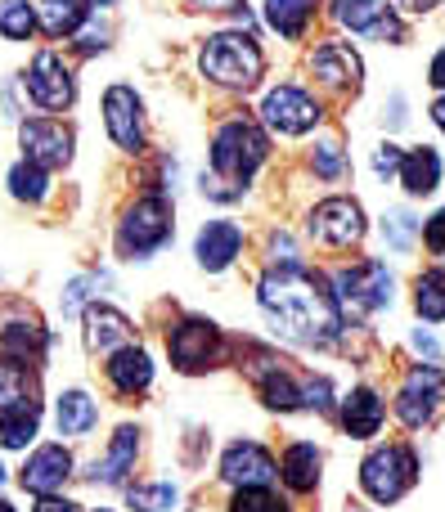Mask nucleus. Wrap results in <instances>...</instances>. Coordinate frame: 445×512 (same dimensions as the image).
Returning <instances> with one entry per match:
<instances>
[{
    "label": "nucleus",
    "instance_id": "obj_1",
    "mask_svg": "<svg viewBox=\"0 0 445 512\" xmlns=\"http://www.w3.org/2000/svg\"><path fill=\"white\" fill-rule=\"evenodd\" d=\"M261 315L275 324L279 337L297 346H333L342 337V310L329 283L306 265H270L257 283Z\"/></svg>",
    "mask_w": 445,
    "mask_h": 512
},
{
    "label": "nucleus",
    "instance_id": "obj_2",
    "mask_svg": "<svg viewBox=\"0 0 445 512\" xmlns=\"http://www.w3.org/2000/svg\"><path fill=\"white\" fill-rule=\"evenodd\" d=\"M270 158V140L252 117H230L212 135V180L203 176V194L216 203H234L252 185L257 167Z\"/></svg>",
    "mask_w": 445,
    "mask_h": 512
},
{
    "label": "nucleus",
    "instance_id": "obj_3",
    "mask_svg": "<svg viewBox=\"0 0 445 512\" xmlns=\"http://www.w3.org/2000/svg\"><path fill=\"white\" fill-rule=\"evenodd\" d=\"M198 72L221 90H252L266 77V54L248 32H212L198 50Z\"/></svg>",
    "mask_w": 445,
    "mask_h": 512
},
{
    "label": "nucleus",
    "instance_id": "obj_4",
    "mask_svg": "<svg viewBox=\"0 0 445 512\" xmlns=\"http://www.w3.org/2000/svg\"><path fill=\"white\" fill-rule=\"evenodd\" d=\"M171 230H176L171 203L162 194H144V198H135L122 212V221H117V252H122L126 261H144V256H153L158 248H167Z\"/></svg>",
    "mask_w": 445,
    "mask_h": 512
},
{
    "label": "nucleus",
    "instance_id": "obj_5",
    "mask_svg": "<svg viewBox=\"0 0 445 512\" xmlns=\"http://www.w3.org/2000/svg\"><path fill=\"white\" fill-rule=\"evenodd\" d=\"M167 355L180 373H212L225 360V337L212 319L185 315L167 328Z\"/></svg>",
    "mask_w": 445,
    "mask_h": 512
},
{
    "label": "nucleus",
    "instance_id": "obj_6",
    "mask_svg": "<svg viewBox=\"0 0 445 512\" xmlns=\"http://www.w3.org/2000/svg\"><path fill=\"white\" fill-rule=\"evenodd\" d=\"M419 481V459L410 445H378L365 463H360V486L374 504H396L405 490Z\"/></svg>",
    "mask_w": 445,
    "mask_h": 512
},
{
    "label": "nucleus",
    "instance_id": "obj_7",
    "mask_svg": "<svg viewBox=\"0 0 445 512\" xmlns=\"http://www.w3.org/2000/svg\"><path fill=\"white\" fill-rule=\"evenodd\" d=\"M333 301L351 315H374V310L392 306V270L383 261L347 265V270L333 274Z\"/></svg>",
    "mask_w": 445,
    "mask_h": 512
},
{
    "label": "nucleus",
    "instance_id": "obj_8",
    "mask_svg": "<svg viewBox=\"0 0 445 512\" xmlns=\"http://www.w3.org/2000/svg\"><path fill=\"white\" fill-rule=\"evenodd\" d=\"M311 239L324 243V248H351V243L365 239V207L356 203V198H324V203H315L311 212Z\"/></svg>",
    "mask_w": 445,
    "mask_h": 512
},
{
    "label": "nucleus",
    "instance_id": "obj_9",
    "mask_svg": "<svg viewBox=\"0 0 445 512\" xmlns=\"http://www.w3.org/2000/svg\"><path fill=\"white\" fill-rule=\"evenodd\" d=\"M23 81H27L32 104H41L45 113H63V108H72V99H77V77H72V68L63 63V54H54V50L36 54Z\"/></svg>",
    "mask_w": 445,
    "mask_h": 512
},
{
    "label": "nucleus",
    "instance_id": "obj_10",
    "mask_svg": "<svg viewBox=\"0 0 445 512\" xmlns=\"http://www.w3.org/2000/svg\"><path fill=\"white\" fill-rule=\"evenodd\" d=\"M261 122L279 135H306L320 126V104L297 86H275L261 99Z\"/></svg>",
    "mask_w": 445,
    "mask_h": 512
},
{
    "label": "nucleus",
    "instance_id": "obj_11",
    "mask_svg": "<svg viewBox=\"0 0 445 512\" xmlns=\"http://www.w3.org/2000/svg\"><path fill=\"white\" fill-rule=\"evenodd\" d=\"M18 149H23L27 162L36 167L54 171V167H68L72 162V131L54 117H32V122L18 126Z\"/></svg>",
    "mask_w": 445,
    "mask_h": 512
},
{
    "label": "nucleus",
    "instance_id": "obj_12",
    "mask_svg": "<svg viewBox=\"0 0 445 512\" xmlns=\"http://www.w3.org/2000/svg\"><path fill=\"white\" fill-rule=\"evenodd\" d=\"M333 18L369 41H405V23L383 0H333Z\"/></svg>",
    "mask_w": 445,
    "mask_h": 512
},
{
    "label": "nucleus",
    "instance_id": "obj_13",
    "mask_svg": "<svg viewBox=\"0 0 445 512\" xmlns=\"http://www.w3.org/2000/svg\"><path fill=\"white\" fill-rule=\"evenodd\" d=\"M445 405V373L437 364H419V369L405 378L401 396H396V414L405 427H423L432 423V414Z\"/></svg>",
    "mask_w": 445,
    "mask_h": 512
},
{
    "label": "nucleus",
    "instance_id": "obj_14",
    "mask_svg": "<svg viewBox=\"0 0 445 512\" xmlns=\"http://www.w3.org/2000/svg\"><path fill=\"white\" fill-rule=\"evenodd\" d=\"M104 126L122 153L144 149V104L131 86H108L104 90Z\"/></svg>",
    "mask_w": 445,
    "mask_h": 512
},
{
    "label": "nucleus",
    "instance_id": "obj_15",
    "mask_svg": "<svg viewBox=\"0 0 445 512\" xmlns=\"http://www.w3.org/2000/svg\"><path fill=\"white\" fill-rule=\"evenodd\" d=\"M221 477L230 481L234 490L239 486H270L279 477V463L266 445L257 441H234L230 450L221 454Z\"/></svg>",
    "mask_w": 445,
    "mask_h": 512
},
{
    "label": "nucleus",
    "instance_id": "obj_16",
    "mask_svg": "<svg viewBox=\"0 0 445 512\" xmlns=\"http://www.w3.org/2000/svg\"><path fill=\"white\" fill-rule=\"evenodd\" d=\"M68 477H72V454L63 450V445H41V450H32V459L23 463L18 486L32 490V495H59Z\"/></svg>",
    "mask_w": 445,
    "mask_h": 512
},
{
    "label": "nucleus",
    "instance_id": "obj_17",
    "mask_svg": "<svg viewBox=\"0 0 445 512\" xmlns=\"http://www.w3.org/2000/svg\"><path fill=\"white\" fill-rule=\"evenodd\" d=\"M243 252V230L234 221H207L194 239V256L207 274H221L234 265V256Z\"/></svg>",
    "mask_w": 445,
    "mask_h": 512
},
{
    "label": "nucleus",
    "instance_id": "obj_18",
    "mask_svg": "<svg viewBox=\"0 0 445 512\" xmlns=\"http://www.w3.org/2000/svg\"><path fill=\"white\" fill-rule=\"evenodd\" d=\"M104 373H108V382H113V391H122V396H140V391L153 387V360H149V351L135 342L117 346V351L108 355Z\"/></svg>",
    "mask_w": 445,
    "mask_h": 512
},
{
    "label": "nucleus",
    "instance_id": "obj_19",
    "mask_svg": "<svg viewBox=\"0 0 445 512\" xmlns=\"http://www.w3.org/2000/svg\"><path fill=\"white\" fill-rule=\"evenodd\" d=\"M311 72L320 77V86H329V90H356L365 68H360V54L351 50V45L329 41L311 54Z\"/></svg>",
    "mask_w": 445,
    "mask_h": 512
},
{
    "label": "nucleus",
    "instance_id": "obj_20",
    "mask_svg": "<svg viewBox=\"0 0 445 512\" xmlns=\"http://www.w3.org/2000/svg\"><path fill=\"white\" fill-rule=\"evenodd\" d=\"M135 459H140V427L122 423V427L113 432V441H108L104 463H95V468H90V481H104V486H122V481L135 472Z\"/></svg>",
    "mask_w": 445,
    "mask_h": 512
},
{
    "label": "nucleus",
    "instance_id": "obj_21",
    "mask_svg": "<svg viewBox=\"0 0 445 512\" xmlns=\"http://www.w3.org/2000/svg\"><path fill=\"white\" fill-rule=\"evenodd\" d=\"M131 337H135V324L117 306H104V301H99V306L86 310V346L95 355H113L117 346H126Z\"/></svg>",
    "mask_w": 445,
    "mask_h": 512
},
{
    "label": "nucleus",
    "instance_id": "obj_22",
    "mask_svg": "<svg viewBox=\"0 0 445 512\" xmlns=\"http://www.w3.org/2000/svg\"><path fill=\"white\" fill-rule=\"evenodd\" d=\"M383 418H387V405L378 400L374 387H356L347 400H342V427H347L356 441H369V436H378Z\"/></svg>",
    "mask_w": 445,
    "mask_h": 512
},
{
    "label": "nucleus",
    "instance_id": "obj_23",
    "mask_svg": "<svg viewBox=\"0 0 445 512\" xmlns=\"http://www.w3.org/2000/svg\"><path fill=\"white\" fill-rule=\"evenodd\" d=\"M99 423V405L86 396L81 387L63 391L59 405H54V427H59V436H68V441H77V436H90Z\"/></svg>",
    "mask_w": 445,
    "mask_h": 512
},
{
    "label": "nucleus",
    "instance_id": "obj_24",
    "mask_svg": "<svg viewBox=\"0 0 445 512\" xmlns=\"http://www.w3.org/2000/svg\"><path fill=\"white\" fill-rule=\"evenodd\" d=\"M401 185L410 189L414 198H423V194H432V189L441 185V153L437 149H428V144H419V149H405L401 153Z\"/></svg>",
    "mask_w": 445,
    "mask_h": 512
},
{
    "label": "nucleus",
    "instance_id": "obj_25",
    "mask_svg": "<svg viewBox=\"0 0 445 512\" xmlns=\"http://www.w3.org/2000/svg\"><path fill=\"white\" fill-rule=\"evenodd\" d=\"M320 463H324V459H320V450H315V445L297 441V445H288V450H284L279 477H284V486H288V490L306 495V490L320 486Z\"/></svg>",
    "mask_w": 445,
    "mask_h": 512
},
{
    "label": "nucleus",
    "instance_id": "obj_26",
    "mask_svg": "<svg viewBox=\"0 0 445 512\" xmlns=\"http://www.w3.org/2000/svg\"><path fill=\"white\" fill-rule=\"evenodd\" d=\"M90 18V0H41L36 5V23L45 27V36H77L81 23Z\"/></svg>",
    "mask_w": 445,
    "mask_h": 512
},
{
    "label": "nucleus",
    "instance_id": "obj_27",
    "mask_svg": "<svg viewBox=\"0 0 445 512\" xmlns=\"http://www.w3.org/2000/svg\"><path fill=\"white\" fill-rule=\"evenodd\" d=\"M45 346H50V337H45V328L41 324H32V319H14V324H5L0 328V351L9 355V360H18V364H36L45 355Z\"/></svg>",
    "mask_w": 445,
    "mask_h": 512
},
{
    "label": "nucleus",
    "instance_id": "obj_28",
    "mask_svg": "<svg viewBox=\"0 0 445 512\" xmlns=\"http://www.w3.org/2000/svg\"><path fill=\"white\" fill-rule=\"evenodd\" d=\"M315 5H320V0H266V23L275 27L284 41H302L315 18Z\"/></svg>",
    "mask_w": 445,
    "mask_h": 512
},
{
    "label": "nucleus",
    "instance_id": "obj_29",
    "mask_svg": "<svg viewBox=\"0 0 445 512\" xmlns=\"http://www.w3.org/2000/svg\"><path fill=\"white\" fill-rule=\"evenodd\" d=\"M41 432V405H14L0 409V445L5 450H27Z\"/></svg>",
    "mask_w": 445,
    "mask_h": 512
},
{
    "label": "nucleus",
    "instance_id": "obj_30",
    "mask_svg": "<svg viewBox=\"0 0 445 512\" xmlns=\"http://www.w3.org/2000/svg\"><path fill=\"white\" fill-rule=\"evenodd\" d=\"M14 405H36V373L32 364H18L9 355H0V409Z\"/></svg>",
    "mask_w": 445,
    "mask_h": 512
},
{
    "label": "nucleus",
    "instance_id": "obj_31",
    "mask_svg": "<svg viewBox=\"0 0 445 512\" xmlns=\"http://www.w3.org/2000/svg\"><path fill=\"white\" fill-rule=\"evenodd\" d=\"M9 194H14L18 203H45V194H50V171L27 158L14 162V167H9Z\"/></svg>",
    "mask_w": 445,
    "mask_h": 512
},
{
    "label": "nucleus",
    "instance_id": "obj_32",
    "mask_svg": "<svg viewBox=\"0 0 445 512\" xmlns=\"http://www.w3.org/2000/svg\"><path fill=\"white\" fill-rule=\"evenodd\" d=\"M414 310H419L423 319H432V324H441L445 319V270H423L419 279H414Z\"/></svg>",
    "mask_w": 445,
    "mask_h": 512
},
{
    "label": "nucleus",
    "instance_id": "obj_33",
    "mask_svg": "<svg viewBox=\"0 0 445 512\" xmlns=\"http://www.w3.org/2000/svg\"><path fill=\"white\" fill-rule=\"evenodd\" d=\"M126 504H131L135 512H176L180 490L171 486V481H144V486L126 490Z\"/></svg>",
    "mask_w": 445,
    "mask_h": 512
},
{
    "label": "nucleus",
    "instance_id": "obj_34",
    "mask_svg": "<svg viewBox=\"0 0 445 512\" xmlns=\"http://www.w3.org/2000/svg\"><path fill=\"white\" fill-rule=\"evenodd\" d=\"M32 32H36L32 0H0V36H5V41H27Z\"/></svg>",
    "mask_w": 445,
    "mask_h": 512
},
{
    "label": "nucleus",
    "instance_id": "obj_35",
    "mask_svg": "<svg viewBox=\"0 0 445 512\" xmlns=\"http://www.w3.org/2000/svg\"><path fill=\"white\" fill-rule=\"evenodd\" d=\"M230 512H293L288 499H279L270 486H239L230 499Z\"/></svg>",
    "mask_w": 445,
    "mask_h": 512
},
{
    "label": "nucleus",
    "instance_id": "obj_36",
    "mask_svg": "<svg viewBox=\"0 0 445 512\" xmlns=\"http://www.w3.org/2000/svg\"><path fill=\"white\" fill-rule=\"evenodd\" d=\"M414 230H419V221H414L410 212H392V216H387V221H383V239L392 243L396 252H405V248H410V243H414Z\"/></svg>",
    "mask_w": 445,
    "mask_h": 512
},
{
    "label": "nucleus",
    "instance_id": "obj_37",
    "mask_svg": "<svg viewBox=\"0 0 445 512\" xmlns=\"http://www.w3.org/2000/svg\"><path fill=\"white\" fill-rule=\"evenodd\" d=\"M311 167H315V176L338 180L342 167H347V158H342V144H320V149H315V158H311Z\"/></svg>",
    "mask_w": 445,
    "mask_h": 512
},
{
    "label": "nucleus",
    "instance_id": "obj_38",
    "mask_svg": "<svg viewBox=\"0 0 445 512\" xmlns=\"http://www.w3.org/2000/svg\"><path fill=\"white\" fill-rule=\"evenodd\" d=\"M329 396H333L329 378H306V382H302V409H320V414H324V409L333 405Z\"/></svg>",
    "mask_w": 445,
    "mask_h": 512
},
{
    "label": "nucleus",
    "instance_id": "obj_39",
    "mask_svg": "<svg viewBox=\"0 0 445 512\" xmlns=\"http://www.w3.org/2000/svg\"><path fill=\"white\" fill-rule=\"evenodd\" d=\"M90 283H99L95 274H81V279H72L68 288H63V315H77V310H81V301L90 297V292H86Z\"/></svg>",
    "mask_w": 445,
    "mask_h": 512
},
{
    "label": "nucleus",
    "instance_id": "obj_40",
    "mask_svg": "<svg viewBox=\"0 0 445 512\" xmlns=\"http://www.w3.org/2000/svg\"><path fill=\"white\" fill-rule=\"evenodd\" d=\"M77 36H81L77 50H81V54H95V50H104V45H108V23H90V27L81 23Z\"/></svg>",
    "mask_w": 445,
    "mask_h": 512
},
{
    "label": "nucleus",
    "instance_id": "obj_41",
    "mask_svg": "<svg viewBox=\"0 0 445 512\" xmlns=\"http://www.w3.org/2000/svg\"><path fill=\"white\" fill-rule=\"evenodd\" d=\"M401 153L405 149H396V144H378V153H374V171H378V176H396V171H401Z\"/></svg>",
    "mask_w": 445,
    "mask_h": 512
},
{
    "label": "nucleus",
    "instance_id": "obj_42",
    "mask_svg": "<svg viewBox=\"0 0 445 512\" xmlns=\"http://www.w3.org/2000/svg\"><path fill=\"white\" fill-rule=\"evenodd\" d=\"M423 243H428V248H432V252H437L441 261H445V207H441L437 216H432L428 225H423Z\"/></svg>",
    "mask_w": 445,
    "mask_h": 512
},
{
    "label": "nucleus",
    "instance_id": "obj_43",
    "mask_svg": "<svg viewBox=\"0 0 445 512\" xmlns=\"http://www.w3.org/2000/svg\"><path fill=\"white\" fill-rule=\"evenodd\" d=\"M32 512H77V504H68V499H59V495H41V504Z\"/></svg>",
    "mask_w": 445,
    "mask_h": 512
},
{
    "label": "nucleus",
    "instance_id": "obj_44",
    "mask_svg": "<svg viewBox=\"0 0 445 512\" xmlns=\"http://www.w3.org/2000/svg\"><path fill=\"white\" fill-rule=\"evenodd\" d=\"M428 81H432V86H437V90H445V50L437 54V59H432V68H428Z\"/></svg>",
    "mask_w": 445,
    "mask_h": 512
},
{
    "label": "nucleus",
    "instance_id": "obj_45",
    "mask_svg": "<svg viewBox=\"0 0 445 512\" xmlns=\"http://www.w3.org/2000/svg\"><path fill=\"white\" fill-rule=\"evenodd\" d=\"M189 5H194V9H221V14L230 9V14H234V9H239L243 0H189Z\"/></svg>",
    "mask_w": 445,
    "mask_h": 512
},
{
    "label": "nucleus",
    "instance_id": "obj_46",
    "mask_svg": "<svg viewBox=\"0 0 445 512\" xmlns=\"http://www.w3.org/2000/svg\"><path fill=\"white\" fill-rule=\"evenodd\" d=\"M414 346H419V351H423V355H432V360H441V351H437V342H432V337L414 333Z\"/></svg>",
    "mask_w": 445,
    "mask_h": 512
},
{
    "label": "nucleus",
    "instance_id": "obj_47",
    "mask_svg": "<svg viewBox=\"0 0 445 512\" xmlns=\"http://www.w3.org/2000/svg\"><path fill=\"white\" fill-rule=\"evenodd\" d=\"M405 9H414V14H428V9H437L441 0H401Z\"/></svg>",
    "mask_w": 445,
    "mask_h": 512
},
{
    "label": "nucleus",
    "instance_id": "obj_48",
    "mask_svg": "<svg viewBox=\"0 0 445 512\" xmlns=\"http://www.w3.org/2000/svg\"><path fill=\"white\" fill-rule=\"evenodd\" d=\"M432 122H437V126H441V131H445V95L437 99V104H432Z\"/></svg>",
    "mask_w": 445,
    "mask_h": 512
},
{
    "label": "nucleus",
    "instance_id": "obj_49",
    "mask_svg": "<svg viewBox=\"0 0 445 512\" xmlns=\"http://www.w3.org/2000/svg\"><path fill=\"white\" fill-rule=\"evenodd\" d=\"M90 5H99V9H108V5H117V0H90Z\"/></svg>",
    "mask_w": 445,
    "mask_h": 512
},
{
    "label": "nucleus",
    "instance_id": "obj_50",
    "mask_svg": "<svg viewBox=\"0 0 445 512\" xmlns=\"http://www.w3.org/2000/svg\"><path fill=\"white\" fill-rule=\"evenodd\" d=\"M0 512H14V504H9V499H0Z\"/></svg>",
    "mask_w": 445,
    "mask_h": 512
},
{
    "label": "nucleus",
    "instance_id": "obj_51",
    "mask_svg": "<svg viewBox=\"0 0 445 512\" xmlns=\"http://www.w3.org/2000/svg\"><path fill=\"white\" fill-rule=\"evenodd\" d=\"M5 481H9V477H5V463H0V486H5Z\"/></svg>",
    "mask_w": 445,
    "mask_h": 512
},
{
    "label": "nucleus",
    "instance_id": "obj_52",
    "mask_svg": "<svg viewBox=\"0 0 445 512\" xmlns=\"http://www.w3.org/2000/svg\"><path fill=\"white\" fill-rule=\"evenodd\" d=\"M95 512H108V508H95Z\"/></svg>",
    "mask_w": 445,
    "mask_h": 512
},
{
    "label": "nucleus",
    "instance_id": "obj_53",
    "mask_svg": "<svg viewBox=\"0 0 445 512\" xmlns=\"http://www.w3.org/2000/svg\"><path fill=\"white\" fill-rule=\"evenodd\" d=\"M356 512H360V508H356Z\"/></svg>",
    "mask_w": 445,
    "mask_h": 512
}]
</instances>
